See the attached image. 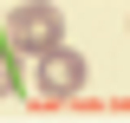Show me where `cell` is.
<instances>
[{"mask_svg":"<svg viewBox=\"0 0 130 123\" xmlns=\"http://www.w3.org/2000/svg\"><path fill=\"white\" fill-rule=\"evenodd\" d=\"M0 39L13 46L20 58H46L52 46H65V13L52 0H20V7H7V19H0Z\"/></svg>","mask_w":130,"mask_h":123,"instance_id":"cell-1","label":"cell"},{"mask_svg":"<svg viewBox=\"0 0 130 123\" xmlns=\"http://www.w3.org/2000/svg\"><path fill=\"white\" fill-rule=\"evenodd\" d=\"M85 78H91V65H85V52H72V46H52L46 58H32V91L46 97V104L78 97V91H85Z\"/></svg>","mask_w":130,"mask_h":123,"instance_id":"cell-2","label":"cell"},{"mask_svg":"<svg viewBox=\"0 0 130 123\" xmlns=\"http://www.w3.org/2000/svg\"><path fill=\"white\" fill-rule=\"evenodd\" d=\"M7 91H20V52L0 39V97H7Z\"/></svg>","mask_w":130,"mask_h":123,"instance_id":"cell-3","label":"cell"}]
</instances>
